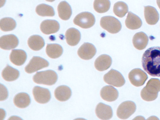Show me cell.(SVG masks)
<instances>
[{"mask_svg":"<svg viewBox=\"0 0 160 120\" xmlns=\"http://www.w3.org/2000/svg\"><path fill=\"white\" fill-rule=\"evenodd\" d=\"M1 101H3L5 99L7 98L8 96V92H7V89L3 86V85H1Z\"/></svg>","mask_w":160,"mask_h":120,"instance_id":"obj_32","label":"cell"},{"mask_svg":"<svg viewBox=\"0 0 160 120\" xmlns=\"http://www.w3.org/2000/svg\"><path fill=\"white\" fill-rule=\"evenodd\" d=\"M18 43V38L14 35L3 36L0 39V47L3 50L13 49L17 47Z\"/></svg>","mask_w":160,"mask_h":120,"instance_id":"obj_12","label":"cell"},{"mask_svg":"<svg viewBox=\"0 0 160 120\" xmlns=\"http://www.w3.org/2000/svg\"><path fill=\"white\" fill-rule=\"evenodd\" d=\"M60 29V24L54 20H45L41 22L40 30L45 35H50L57 32Z\"/></svg>","mask_w":160,"mask_h":120,"instance_id":"obj_13","label":"cell"},{"mask_svg":"<svg viewBox=\"0 0 160 120\" xmlns=\"http://www.w3.org/2000/svg\"><path fill=\"white\" fill-rule=\"evenodd\" d=\"M125 24L128 28L134 30L141 27L142 22L138 16L131 12H129L125 21Z\"/></svg>","mask_w":160,"mask_h":120,"instance_id":"obj_21","label":"cell"},{"mask_svg":"<svg viewBox=\"0 0 160 120\" xmlns=\"http://www.w3.org/2000/svg\"><path fill=\"white\" fill-rule=\"evenodd\" d=\"M157 3L158 7L160 9V0H157Z\"/></svg>","mask_w":160,"mask_h":120,"instance_id":"obj_33","label":"cell"},{"mask_svg":"<svg viewBox=\"0 0 160 120\" xmlns=\"http://www.w3.org/2000/svg\"><path fill=\"white\" fill-rule=\"evenodd\" d=\"M144 12L145 20L149 25H155L159 21V13L154 7L150 6H145Z\"/></svg>","mask_w":160,"mask_h":120,"instance_id":"obj_16","label":"cell"},{"mask_svg":"<svg viewBox=\"0 0 160 120\" xmlns=\"http://www.w3.org/2000/svg\"><path fill=\"white\" fill-rule=\"evenodd\" d=\"M28 45L30 49L34 51H39L43 48L45 42L41 36L33 35L30 36L28 41Z\"/></svg>","mask_w":160,"mask_h":120,"instance_id":"obj_26","label":"cell"},{"mask_svg":"<svg viewBox=\"0 0 160 120\" xmlns=\"http://www.w3.org/2000/svg\"><path fill=\"white\" fill-rule=\"evenodd\" d=\"M33 94L35 101L41 104L48 103L51 98V95L49 90L40 87H35L33 88Z\"/></svg>","mask_w":160,"mask_h":120,"instance_id":"obj_10","label":"cell"},{"mask_svg":"<svg viewBox=\"0 0 160 120\" xmlns=\"http://www.w3.org/2000/svg\"><path fill=\"white\" fill-rule=\"evenodd\" d=\"M105 82L117 87H121L125 84V80L122 74L117 70H111L104 76Z\"/></svg>","mask_w":160,"mask_h":120,"instance_id":"obj_6","label":"cell"},{"mask_svg":"<svg viewBox=\"0 0 160 120\" xmlns=\"http://www.w3.org/2000/svg\"><path fill=\"white\" fill-rule=\"evenodd\" d=\"M96 49L95 46L89 43H85L80 46L78 54L80 58L84 60H90L96 54Z\"/></svg>","mask_w":160,"mask_h":120,"instance_id":"obj_11","label":"cell"},{"mask_svg":"<svg viewBox=\"0 0 160 120\" xmlns=\"http://www.w3.org/2000/svg\"><path fill=\"white\" fill-rule=\"evenodd\" d=\"M160 91V80L158 79H151L141 91V98L145 101H153L157 99Z\"/></svg>","mask_w":160,"mask_h":120,"instance_id":"obj_2","label":"cell"},{"mask_svg":"<svg viewBox=\"0 0 160 120\" xmlns=\"http://www.w3.org/2000/svg\"><path fill=\"white\" fill-rule=\"evenodd\" d=\"M58 16L61 19L68 20L72 15V9L69 4L67 2H60L58 6Z\"/></svg>","mask_w":160,"mask_h":120,"instance_id":"obj_23","label":"cell"},{"mask_svg":"<svg viewBox=\"0 0 160 120\" xmlns=\"http://www.w3.org/2000/svg\"><path fill=\"white\" fill-rule=\"evenodd\" d=\"M129 79L131 83L136 87H140L144 85L148 79V76L141 69H135L129 74Z\"/></svg>","mask_w":160,"mask_h":120,"instance_id":"obj_9","label":"cell"},{"mask_svg":"<svg viewBox=\"0 0 160 120\" xmlns=\"http://www.w3.org/2000/svg\"><path fill=\"white\" fill-rule=\"evenodd\" d=\"M100 95L103 100L108 102H112L118 98V92L112 86H106L101 89Z\"/></svg>","mask_w":160,"mask_h":120,"instance_id":"obj_15","label":"cell"},{"mask_svg":"<svg viewBox=\"0 0 160 120\" xmlns=\"http://www.w3.org/2000/svg\"><path fill=\"white\" fill-rule=\"evenodd\" d=\"M63 49L62 47L57 44H48L46 46V53L48 56L52 59L60 57L62 55Z\"/></svg>","mask_w":160,"mask_h":120,"instance_id":"obj_25","label":"cell"},{"mask_svg":"<svg viewBox=\"0 0 160 120\" xmlns=\"http://www.w3.org/2000/svg\"><path fill=\"white\" fill-rule=\"evenodd\" d=\"M33 80L36 84L52 86L57 82L58 75L53 70H45L37 72L33 76Z\"/></svg>","mask_w":160,"mask_h":120,"instance_id":"obj_3","label":"cell"},{"mask_svg":"<svg viewBox=\"0 0 160 120\" xmlns=\"http://www.w3.org/2000/svg\"><path fill=\"white\" fill-rule=\"evenodd\" d=\"M128 12V7L126 3L123 2H118L113 6V12L119 17H123Z\"/></svg>","mask_w":160,"mask_h":120,"instance_id":"obj_31","label":"cell"},{"mask_svg":"<svg viewBox=\"0 0 160 120\" xmlns=\"http://www.w3.org/2000/svg\"><path fill=\"white\" fill-rule=\"evenodd\" d=\"M95 16L90 12H82L75 17L73 22L76 26L84 29L92 27L95 23Z\"/></svg>","mask_w":160,"mask_h":120,"instance_id":"obj_5","label":"cell"},{"mask_svg":"<svg viewBox=\"0 0 160 120\" xmlns=\"http://www.w3.org/2000/svg\"><path fill=\"white\" fill-rule=\"evenodd\" d=\"M36 12L38 15L42 17H53L55 14L53 8L50 6L44 4H40L37 6L36 8Z\"/></svg>","mask_w":160,"mask_h":120,"instance_id":"obj_28","label":"cell"},{"mask_svg":"<svg viewBox=\"0 0 160 120\" xmlns=\"http://www.w3.org/2000/svg\"><path fill=\"white\" fill-rule=\"evenodd\" d=\"M46 1L49 2H53L55 0H45Z\"/></svg>","mask_w":160,"mask_h":120,"instance_id":"obj_34","label":"cell"},{"mask_svg":"<svg viewBox=\"0 0 160 120\" xmlns=\"http://www.w3.org/2000/svg\"><path fill=\"white\" fill-rule=\"evenodd\" d=\"M66 40L69 45L75 46L79 43L81 39V34L78 30L75 28L68 29L66 32Z\"/></svg>","mask_w":160,"mask_h":120,"instance_id":"obj_20","label":"cell"},{"mask_svg":"<svg viewBox=\"0 0 160 120\" xmlns=\"http://www.w3.org/2000/svg\"><path fill=\"white\" fill-rule=\"evenodd\" d=\"M72 92L70 88L67 86H60L54 91V96L58 100L62 102L69 99Z\"/></svg>","mask_w":160,"mask_h":120,"instance_id":"obj_22","label":"cell"},{"mask_svg":"<svg viewBox=\"0 0 160 120\" xmlns=\"http://www.w3.org/2000/svg\"><path fill=\"white\" fill-rule=\"evenodd\" d=\"M142 65L145 72L152 77H160V47L147 49L142 57Z\"/></svg>","mask_w":160,"mask_h":120,"instance_id":"obj_1","label":"cell"},{"mask_svg":"<svg viewBox=\"0 0 160 120\" xmlns=\"http://www.w3.org/2000/svg\"><path fill=\"white\" fill-rule=\"evenodd\" d=\"M100 26L103 29L112 34H117L122 29L121 22L112 16H104L101 18Z\"/></svg>","mask_w":160,"mask_h":120,"instance_id":"obj_4","label":"cell"},{"mask_svg":"<svg viewBox=\"0 0 160 120\" xmlns=\"http://www.w3.org/2000/svg\"><path fill=\"white\" fill-rule=\"evenodd\" d=\"M96 114L101 120H109L112 117V109L109 105L99 103L96 108Z\"/></svg>","mask_w":160,"mask_h":120,"instance_id":"obj_14","label":"cell"},{"mask_svg":"<svg viewBox=\"0 0 160 120\" xmlns=\"http://www.w3.org/2000/svg\"><path fill=\"white\" fill-rule=\"evenodd\" d=\"M2 76L7 82H12L17 80L19 76V72L16 69L7 65L2 71Z\"/></svg>","mask_w":160,"mask_h":120,"instance_id":"obj_27","label":"cell"},{"mask_svg":"<svg viewBox=\"0 0 160 120\" xmlns=\"http://www.w3.org/2000/svg\"><path fill=\"white\" fill-rule=\"evenodd\" d=\"M135 103L131 101H127L121 103L117 109V116L119 119L126 120L129 118L135 112Z\"/></svg>","mask_w":160,"mask_h":120,"instance_id":"obj_7","label":"cell"},{"mask_svg":"<svg viewBox=\"0 0 160 120\" xmlns=\"http://www.w3.org/2000/svg\"><path fill=\"white\" fill-rule=\"evenodd\" d=\"M111 64L112 59L110 56L106 54H103L98 57L95 60V67L97 70L102 72L110 68Z\"/></svg>","mask_w":160,"mask_h":120,"instance_id":"obj_17","label":"cell"},{"mask_svg":"<svg viewBox=\"0 0 160 120\" xmlns=\"http://www.w3.org/2000/svg\"><path fill=\"white\" fill-rule=\"evenodd\" d=\"M16 26H17L16 22L12 18H3L1 19L0 28L2 31H12L15 29Z\"/></svg>","mask_w":160,"mask_h":120,"instance_id":"obj_30","label":"cell"},{"mask_svg":"<svg viewBox=\"0 0 160 120\" xmlns=\"http://www.w3.org/2000/svg\"><path fill=\"white\" fill-rule=\"evenodd\" d=\"M27 54L22 50H12L10 55V60L15 65L21 66L23 65L27 60Z\"/></svg>","mask_w":160,"mask_h":120,"instance_id":"obj_19","label":"cell"},{"mask_svg":"<svg viewBox=\"0 0 160 120\" xmlns=\"http://www.w3.org/2000/svg\"><path fill=\"white\" fill-rule=\"evenodd\" d=\"M49 65L48 61L40 57L34 56L26 66L25 71L28 74H32L38 70L47 68Z\"/></svg>","mask_w":160,"mask_h":120,"instance_id":"obj_8","label":"cell"},{"mask_svg":"<svg viewBox=\"0 0 160 120\" xmlns=\"http://www.w3.org/2000/svg\"><path fill=\"white\" fill-rule=\"evenodd\" d=\"M14 103L18 108H24L28 107L31 103V99L27 93H21L15 95Z\"/></svg>","mask_w":160,"mask_h":120,"instance_id":"obj_24","label":"cell"},{"mask_svg":"<svg viewBox=\"0 0 160 120\" xmlns=\"http://www.w3.org/2000/svg\"><path fill=\"white\" fill-rule=\"evenodd\" d=\"M133 45L138 50H142L145 49L148 43V36L143 32H137L133 38Z\"/></svg>","mask_w":160,"mask_h":120,"instance_id":"obj_18","label":"cell"},{"mask_svg":"<svg viewBox=\"0 0 160 120\" xmlns=\"http://www.w3.org/2000/svg\"><path fill=\"white\" fill-rule=\"evenodd\" d=\"M110 2L109 0H95L94 8L95 11L99 13H104L110 9Z\"/></svg>","mask_w":160,"mask_h":120,"instance_id":"obj_29","label":"cell"}]
</instances>
